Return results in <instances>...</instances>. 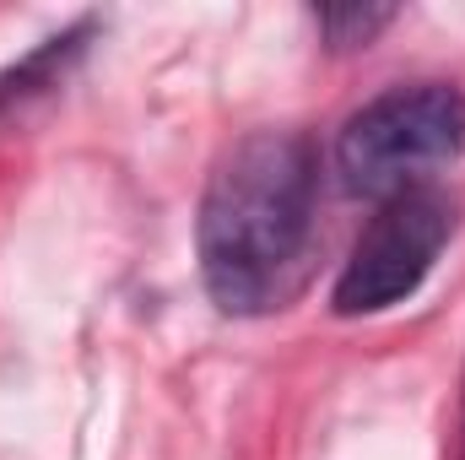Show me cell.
<instances>
[{
  "mask_svg": "<svg viewBox=\"0 0 465 460\" xmlns=\"http://www.w3.org/2000/svg\"><path fill=\"white\" fill-rule=\"evenodd\" d=\"M320 244V152L303 130L271 125L238 135L212 163L195 260L206 298L232 320L287 309L314 276Z\"/></svg>",
  "mask_w": 465,
  "mask_h": 460,
  "instance_id": "6da1fadb",
  "label": "cell"
},
{
  "mask_svg": "<svg viewBox=\"0 0 465 460\" xmlns=\"http://www.w3.org/2000/svg\"><path fill=\"white\" fill-rule=\"evenodd\" d=\"M465 152V93L455 82H401L351 109L336 130V174L351 195L390 201L433 185Z\"/></svg>",
  "mask_w": 465,
  "mask_h": 460,
  "instance_id": "7a4b0ae2",
  "label": "cell"
},
{
  "mask_svg": "<svg viewBox=\"0 0 465 460\" xmlns=\"http://www.w3.org/2000/svg\"><path fill=\"white\" fill-rule=\"evenodd\" d=\"M455 228H460V206L439 185L379 201L373 223L357 233L347 265L336 271L331 315L373 320V315H390L406 298H417V287L433 276V265L450 249Z\"/></svg>",
  "mask_w": 465,
  "mask_h": 460,
  "instance_id": "3957f363",
  "label": "cell"
},
{
  "mask_svg": "<svg viewBox=\"0 0 465 460\" xmlns=\"http://www.w3.org/2000/svg\"><path fill=\"white\" fill-rule=\"evenodd\" d=\"M93 16H82L76 27H65V33H54V38H44L22 65H11L5 76H0V109H11V104H27V98H38V93H49V87H60V76L87 55V38H93Z\"/></svg>",
  "mask_w": 465,
  "mask_h": 460,
  "instance_id": "277c9868",
  "label": "cell"
},
{
  "mask_svg": "<svg viewBox=\"0 0 465 460\" xmlns=\"http://www.w3.org/2000/svg\"><path fill=\"white\" fill-rule=\"evenodd\" d=\"M401 11L395 5H320L314 11V27L325 38L331 55H351V49H368Z\"/></svg>",
  "mask_w": 465,
  "mask_h": 460,
  "instance_id": "5b68a950",
  "label": "cell"
},
{
  "mask_svg": "<svg viewBox=\"0 0 465 460\" xmlns=\"http://www.w3.org/2000/svg\"><path fill=\"white\" fill-rule=\"evenodd\" d=\"M455 460H465V395H460V455Z\"/></svg>",
  "mask_w": 465,
  "mask_h": 460,
  "instance_id": "8992f818",
  "label": "cell"
}]
</instances>
